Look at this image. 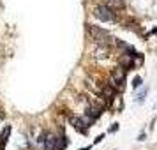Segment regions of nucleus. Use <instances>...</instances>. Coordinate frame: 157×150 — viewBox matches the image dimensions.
Instances as JSON below:
<instances>
[{
	"label": "nucleus",
	"instance_id": "f257e3e1",
	"mask_svg": "<svg viewBox=\"0 0 157 150\" xmlns=\"http://www.w3.org/2000/svg\"><path fill=\"white\" fill-rule=\"evenodd\" d=\"M124 83H125V69L124 67H117L111 71V76L108 79V85L113 87L115 90H122L124 88Z\"/></svg>",
	"mask_w": 157,
	"mask_h": 150
},
{
	"label": "nucleus",
	"instance_id": "f03ea898",
	"mask_svg": "<svg viewBox=\"0 0 157 150\" xmlns=\"http://www.w3.org/2000/svg\"><path fill=\"white\" fill-rule=\"evenodd\" d=\"M94 16L101 20L102 23H109V21H115L117 16H115V11L108 7V6H95L94 7Z\"/></svg>",
	"mask_w": 157,
	"mask_h": 150
},
{
	"label": "nucleus",
	"instance_id": "7ed1b4c3",
	"mask_svg": "<svg viewBox=\"0 0 157 150\" xmlns=\"http://www.w3.org/2000/svg\"><path fill=\"white\" fill-rule=\"evenodd\" d=\"M39 141L43 145V150H55V147H57V136L51 134V133H46V134H43V138Z\"/></svg>",
	"mask_w": 157,
	"mask_h": 150
},
{
	"label": "nucleus",
	"instance_id": "20e7f679",
	"mask_svg": "<svg viewBox=\"0 0 157 150\" xmlns=\"http://www.w3.org/2000/svg\"><path fill=\"white\" fill-rule=\"evenodd\" d=\"M71 124H72V127L78 129L79 133H85L86 127H88L92 122L88 120L86 117H71Z\"/></svg>",
	"mask_w": 157,
	"mask_h": 150
},
{
	"label": "nucleus",
	"instance_id": "39448f33",
	"mask_svg": "<svg viewBox=\"0 0 157 150\" xmlns=\"http://www.w3.org/2000/svg\"><path fill=\"white\" fill-rule=\"evenodd\" d=\"M94 58L95 60H108L109 58V48H108V44H97L95 48H94Z\"/></svg>",
	"mask_w": 157,
	"mask_h": 150
},
{
	"label": "nucleus",
	"instance_id": "423d86ee",
	"mask_svg": "<svg viewBox=\"0 0 157 150\" xmlns=\"http://www.w3.org/2000/svg\"><path fill=\"white\" fill-rule=\"evenodd\" d=\"M104 6H108L111 11H113V9H124V2H122V0H108Z\"/></svg>",
	"mask_w": 157,
	"mask_h": 150
},
{
	"label": "nucleus",
	"instance_id": "0eeeda50",
	"mask_svg": "<svg viewBox=\"0 0 157 150\" xmlns=\"http://www.w3.org/2000/svg\"><path fill=\"white\" fill-rule=\"evenodd\" d=\"M65 145H67V141H65V136H62V138H57V147H55V150H64Z\"/></svg>",
	"mask_w": 157,
	"mask_h": 150
},
{
	"label": "nucleus",
	"instance_id": "6e6552de",
	"mask_svg": "<svg viewBox=\"0 0 157 150\" xmlns=\"http://www.w3.org/2000/svg\"><path fill=\"white\" fill-rule=\"evenodd\" d=\"M140 85H141V78H134V81H132V87H134V88H138Z\"/></svg>",
	"mask_w": 157,
	"mask_h": 150
}]
</instances>
